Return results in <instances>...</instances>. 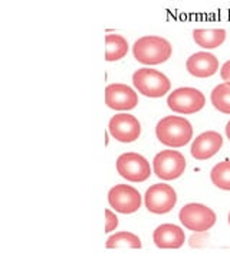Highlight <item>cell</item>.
Wrapping results in <instances>:
<instances>
[{
    "label": "cell",
    "instance_id": "1",
    "mask_svg": "<svg viewBox=\"0 0 230 259\" xmlns=\"http://www.w3.org/2000/svg\"><path fill=\"white\" fill-rule=\"evenodd\" d=\"M156 136L164 146L168 147H184L193 137V127L183 117L168 115L158 121Z\"/></svg>",
    "mask_w": 230,
    "mask_h": 259
},
{
    "label": "cell",
    "instance_id": "12",
    "mask_svg": "<svg viewBox=\"0 0 230 259\" xmlns=\"http://www.w3.org/2000/svg\"><path fill=\"white\" fill-rule=\"evenodd\" d=\"M153 241L157 248L161 249H178L186 242V235L183 229L173 223L160 225L153 233Z\"/></svg>",
    "mask_w": 230,
    "mask_h": 259
},
{
    "label": "cell",
    "instance_id": "17",
    "mask_svg": "<svg viewBox=\"0 0 230 259\" xmlns=\"http://www.w3.org/2000/svg\"><path fill=\"white\" fill-rule=\"evenodd\" d=\"M122 246L132 248V249H141L143 245H141V241H140L137 235L129 233V232L114 233V235H111L107 243H105L107 249H115V248H122Z\"/></svg>",
    "mask_w": 230,
    "mask_h": 259
},
{
    "label": "cell",
    "instance_id": "19",
    "mask_svg": "<svg viewBox=\"0 0 230 259\" xmlns=\"http://www.w3.org/2000/svg\"><path fill=\"white\" fill-rule=\"evenodd\" d=\"M213 185L221 190H230V161H221L210 171Z\"/></svg>",
    "mask_w": 230,
    "mask_h": 259
},
{
    "label": "cell",
    "instance_id": "21",
    "mask_svg": "<svg viewBox=\"0 0 230 259\" xmlns=\"http://www.w3.org/2000/svg\"><path fill=\"white\" fill-rule=\"evenodd\" d=\"M220 76L226 82H230V61H227L226 64L221 66Z\"/></svg>",
    "mask_w": 230,
    "mask_h": 259
},
{
    "label": "cell",
    "instance_id": "23",
    "mask_svg": "<svg viewBox=\"0 0 230 259\" xmlns=\"http://www.w3.org/2000/svg\"><path fill=\"white\" fill-rule=\"evenodd\" d=\"M229 223H230V213H229Z\"/></svg>",
    "mask_w": 230,
    "mask_h": 259
},
{
    "label": "cell",
    "instance_id": "6",
    "mask_svg": "<svg viewBox=\"0 0 230 259\" xmlns=\"http://www.w3.org/2000/svg\"><path fill=\"white\" fill-rule=\"evenodd\" d=\"M117 170L125 180L141 183L151 176V167L147 158L138 153H124L117 160Z\"/></svg>",
    "mask_w": 230,
    "mask_h": 259
},
{
    "label": "cell",
    "instance_id": "4",
    "mask_svg": "<svg viewBox=\"0 0 230 259\" xmlns=\"http://www.w3.org/2000/svg\"><path fill=\"white\" fill-rule=\"evenodd\" d=\"M180 222L190 231L202 233L209 231L216 223V213L202 203H189L180 210Z\"/></svg>",
    "mask_w": 230,
    "mask_h": 259
},
{
    "label": "cell",
    "instance_id": "9",
    "mask_svg": "<svg viewBox=\"0 0 230 259\" xmlns=\"http://www.w3.org/2000/svg\"><path fill=\"white\" fill-rule=\"evenodd\" d=\"M146 207L151 213L156 214H164L173 210V207L177 203V194L171 186L160 183L153 185L146 192Z\"/></svg>",
    "mask_w": 230,
    "mask_h": 259
},
{
    "label": "cell",
    "instance_id": "2",
    "mask_svg": "<svg viewBox=\"0 0 230 259\" xmlns=\"http://www.w3.org/2000/svg\"><path fill=\"white\" fill-rule=\"evenodd\" d=\"M132 54L144 65H160L170 59L173 48L170 42L160 36H143L132 47Z\"/></svg>",
    "mask_w": 230,
    "mask_h": 259
},
{
    "label": "cell",
    "instance_id": "14",
    "mask_svg": "<svg viewBox=\"0 0 230 259\" xmlns=\"http://www.w3.org/2000/svg\"><path fill=\"white\" fill-rule=\"evenodd\" d=\"M186 66L190 75H193L196 78H210L217 72L219 61L213 54L197 52L187 59Z\"/></svg>",
    "mask_w": 230,
    "mask_h": 259
},
{
    "label": "cell",
    "instance_id": "3",
    "mask_svg": "<svg viewBox=\"0 0 230 259\" xmlns=\"http://www.w3.org/2000/svg\"><path fill=\"white\" fill-rule=\"evenodd\" d=\"M132 83L138 93L148 98H160L171 88V82L166 75L150 68H141L135 71L132 75Z\"/></svg>",
    "mask_w": 230,
    "mask_h": 259
},
{
    "label": "cell",
    "instance_id": "11",
    "mask_svg": "<svg viewBox=\"0 0 230 259\" xmlns=\"http://www.w3.org/2000/svg\"><path fill=\"white\" fill-rule=\"evenodd\" d=\"M110 134L120 143H132L141 134L140 121L129 114H117L110 120Z\"/></svg>",
    "mask_w": 230,
    "mask_h": 259
},
{
    "label": "cell",
    "instance_id": "15",
    "mask_svg": "<svg viewBox=\"0 0 230 259\" xmlns=\"http://www.w3.org/2000/svg\"><path fill=\"white\" fill-rule=\"evenodd\" d=\"M194 42L203 49L219 48L226 40L224 29H194Z\"/></svg>",
    "mask_w": 230,
    "mask_h": 259
},
{
    "label": "cell",
    "instance_id": "8",
    "mask_svg": "<svg viewBox=\"0 0 230 259\" xmlns=\"http://www.w3.org/2000/svg\"><path fill=\"white\" fill-rule=\"evenodd\" d=\"M108 203L112 209L124 214H131L140 210L143 197L137 189L128 185L114 186L108 193Z\"/></svg>",
    "mask_w": 230,
    "mask_h": 259
},
{
    "label": "cell",
    "instance_id": "7",
    "mask_svg": "<svg viewBox=\"0 0 230 259\" xmlns=\"http://www.w3.org/2000/svg\"><path fill=\"white\" fill-rule=\"evenodd\" d=\"M154 173L163 180H175L181 176L186 170V158L175 150L160 151L154 157Z\"/></svg>",
    "mask_w": 230,
    "mask_h": 259
},
{
    "label": "cell",
    "instance_id": "18",
    "mask_svg": "<svg viewBox=\"0 0 230 259\" xmlns=\"http://www.w3.org/2000/svg\"><path fill=\"white\" fill-rule=\"evenodd\" d=\"M213 107L223 114H230V82L217 85L210 95Z\"/></svg>",
    "mask_w": 230,
    "mask_h": 259
},
{
    "label": "cell",
    "instance_id": "5",
    "mask_svg": "<svg viewBox=\"0 0 230 259\" xmlns=\"http://www.w3.org/2000/svg\"><path fill=\"white\" fill-rule=\"evenodd\" d=\"M167 105L170 110L180 114H194L202 111L206 105V97L196 88H178L168 95Z\"/></svg>",
    "mask_w": 230,
    "mask_h": 259
},
{
    "label": "cell",
    "instance_id": "16",
    "mask_svg": "<svg viewBox=\"0 0 230 259\" xmlns=\"http://www.w3.org/2000/svg\"><path fill=\"white\" fill-rule=\"evenodd\" d=\"M105 45H107V52H105L107 62L120 61L127 55L129 49L128 42L121 35H107L105 36Z\"/></svg>",
    "mask_w": 230,
    "mask_h": 259
},
{
    "label": "cell",
    "instance_id": "13",
    "mask_svg": "<svg viewBox=\"0 0 230 259\" xmlns=\"http://www.w3.org/2000/svg\"><path fill=\"white\" fill-rule=\"evenodd\" d=\"M223 146V137L217 131H206L194 140L192 144V156L196 160L212 158Z\"/></svg>",
    "mask_w": 230,
    "mask_h": 259
},
{
    "label": "cell",
    "instance_id": "22",
    "mask_svg": "<svg viewBox=\"0 0 230 259\" xmlns=\"http://www.w3.org/2000/svg\"><path fill=\"white\" fill-rule=\"evenodd\" d=\"M226 136H227V139L230 140V121L227 122V125H226Z\"/></svg>",
    "mask_w": 230,
    "mask_h": 259
},
{
    "label": "cell",
    "instance_id": "20",
    "mask_svg": "<svg viewBox=\"0 0 230 259\" xmlns=\"http://www.w3.org/2000/svg\"><path fill=\"white\" fill-rule=\"evenodd\" d=\"M118 226V218L115 216V213H112L111 210H105V232L115 231V228Z\"/></svg>",
    "mask_w": 230,
    "mask_h": 259
},
{
    "label": "cell",
    "instance_id": "10",
    "mask_svg": "<svg viewBox=\"0 0 230 259\" xmlns=\"http://www.w3.org/2000/svg\"><path fill=\"white\" fill-rule=\"evenodd\" d=\"M105 104L111 110L128 111L138 105V95L128 85L111 83L105 88Z\"/></svg>",
    "mask_w": 230,
    "mask_h": 259
}]
</instances>
